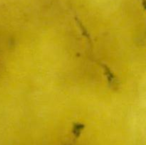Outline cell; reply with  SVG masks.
I'll return each instance as SVG.
<instances>
[{
    "mask_svg": "<svg viewBox=\"0 0 146 145\" xmlns=\"http://www.w3.org/2000/svg\"><path fill=\"white\" fill-rule=\"evenodd\" d=\"M104 73H105L106 76L109 83L111 84V85H112L113 86L116 85V79H115V76H114V75L113 74V72H111V71L110 70V68H108L107 65H104Z\"/></svg>",
    "mask_w": 146,
    "mask_h": 145,
    "instance_id": "cell-1",
    "label": "cell"
},
{
    "mask_svg": "<svg viewBox=\"0 0 146 145\" xmlns=\"http://www.w3.org/2000/svg\"><path fill=\"white\" fill-rule=\"evenodd\" d=\"M76 22H77V24H78V26H79L80 29H81V33H82L83 36H84L85 37V38H86L87 40H88V43H89V44H91V38H90L89 34H88V31H87L86 29V28H84V25H83V24H81V22H80V21H78V20L76 19Z\"/></svg>",
    "mask_w": 146,
    "mask_h": 145,
    "instance_id": "cell-2",
    "label": "cell"
}]
</instances>
